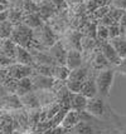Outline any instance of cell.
Masks as SVG:
<instances>
[{"instance_id": "7c38bea8", "label": "cell", "mask_w": 126, "mask_h": 134, "mask_svg": "<svg viewBox=\"0 0 126 134\" xmlns=\"http://www.w3.org/2000/svg\"><path fill=\"white\" fill-rule=\"evenodd\" d=\"M87 103L88 99L82 95L81 93L71 94V100H69V105H71V110H76V111H83L87 108Z\"/></svg>"}, {"instance_id": "ffe728a7", "label": "cell", "mask_w": 126, "mask_h": 134, "mask_svg": "<svg viewBox=\"0 0 126 134\" xmlns=\"http://www.w3.org/2000/svg\"><path fill=\"white\" fill-rule=\"evenodd\" d=\"M92 63H93V69L97 70V71H102V70L111 69V68H112V65L108 63V60L103 57V54H102L101 52L97 53L96 55H95Z\"/></svg>"}, {"instance_id": "2e32d148", "label": "cell", "mask_w": 126, "mask_h": 134, "mask_svg": "<svg viewBox=\"0 0 126 134\" xmlns=\"http://www.w3.org/2000/svg\"><path fill=\"white\" fill-rule=\"evenodd\" d=\"M17 47L18 45L12 39H4V40H1V55H5L8 58L15 60Z\"/></svg>"}, {"instance_id": "8fae6325", "label": "cell", "mask_w": 126, "mask_h": 134, "mask_svg": "<svg viewBox=\"0 0 126 134\" xmlns=\"http://www.w3.org/2000/svg\"><path fill=\"white\" fill-rule=\"evenodd\" d=\"M20 99H22V103H23V105H24V108L27 110H36V109H41L42 108L39 98H38L36 92L25 94L23 97H20Z\"/></svg>"}, {"instance_id": "7a4b0ae2", "label": "cell", "mask_w": 126, "mask_h": 134, "mask_svg": "<svg viewBox=\"0 0 126 134\" xmlns=\"http://www.w3.org/2000/svg\"><path fill=\"white\" fill-rule=\"evenodd\" d=\"M86 111H88L91 115L96 117L97 119H101V118H105L107 114V105L105 104V100L101 95H97L95 98L88 99Z\"/></svg>"}, {"instance_id": "52a82bcc", "label": "cell", "mask_w": 126, "mask_h": 134, "mask_svg": "<svg viewBox=\"0 0 126 134\" xmlns=\"http://www.w3.org/2000/svg\"><path fill=\"white\" fill-rule=\"evenodd\" d=\"M32 80L34 84V90H53L54 87V79L53 76H46L41 75V74H33L32 75Z\"/></svg>"}, {"instance_id": "d4e9b609", "label": "cell", "mask_w": 126, "mask_h": 134, "mask_svg": "<svg viewBox=\"0 0 126 134\" xmlns=\"http://www.w3.org/2000/svg\"><path fill=\"white\" fill-rule=\"evenodd\" d=\"M97 40L98 41H108L110 40V34H108V28L105 25H97Z\"/></svg>"}, {"instance_id": "484cf974", "label": "cell", "mask_w": 126, "mask_h": 134, "mask_svg": "<svg viewBox=\"0 0 126 134\" xmlns=\"http://www.w3.org/2000/svg\"><path fill=\"white\" fill-rule=\"evenodd\" d=\"M66 85H67L68 90H69L71 93L78 94V93H81V90H82L83 83H82V82H76V80H71V79H68V80L66 82Z\"/></svg>"}, {"instance_id": "9a60e30c", "label": "cell", "mask_w": 126, "mask_h": 134, "mask_svg": "<svg viewBox=\"0 0 126 134\" xmlns=\"http://www.w3.org/2000/svg\"><path fill=\"white\" fill-rule=\"evenodd\" d=\"M91 76V71L88 69L87 65H82L77 69L71 70V75H69V79L71 80H76V82H82L84 83L88 78Z\"/></svg>"}, {"instance_id": "9c48e42d", "label": "cell", "mask_w": 126, "mask_h": 134, "mask_svg": "<svg viewBox=\"0 0 126 134\" xmlns=\"http://www.w3.org/2000/svg\"><path fill=\"white\" fill-rule=\"evenodd\" d=\"M15 62L19 63V64L23 65H28V66H34L36 63H34V58L32 55V53L25 49V48L18 45L17 47V55H15Z\"/></svg>"}, {"instance_id": "6da1fadb", "label": "cell", "mask_w": 126, "mask_h": 134, "mask_svg": "<svg viewBox=\"0 0 126 134\" xmlns=\"http://www.w3.org/2000/svg\"><path fill=\"white\" fill-rule=\"evenodd\" d=\"M115 68L111 69H106L98 71L96 78V85L98 89V95H101L102 98H108L110 92H111V87L115 79Z\"/></svg>"}, {"instance_id": "83f0119b", "label": "cell", "mask_w": 126, "mask_h": 134, "mask_svg": "<svg viewBox=\"0 0 126 134\" xmlns=\"http://www.w3.org/2000/svg\"><path fill=\"white\" fill-rule=\"evenodd\" d=\"M115 70L116 71H119L120 74H122V75H126V58L122 59L121 60V63L117 66H115Z\"/></svg>"}, {"instance_id": "7402d4cb", "label": "cell", "mask_w": 126, "mask_h": 134, "mask_svg": "<svg viewBox=\"0 0 126 134\" xmlns=\"http://www.w3.org/2000/svg\"><path fill=\"white\" fill-rule=\"evenodd\" d=\"M23 24H25L27 26H29L32 29H38L42 26V21H41V18L38 16L34 13H30V14H27L24 18H23Z\"/></svg>"}, {"instance_id": "8992f818", "label": "cell", "mask_w": 126, "mask_h": 134, "mask_svg": "<svg viewBox=\"0 0 126 134\" xmlns=\"http://www.w3.org/2000/svg\"><path fill=\"white\" fill-rule=\"evenodd\" d=\"M100 52L103 54V57L108 60V63L112 66H117L121 63L122 59L120 58V55L117 54V52L115 50V48L111 45L110 41H102L100 44Z\"/></svg>"}, {"instance_id": "4fadbf2b", "label": "cell", "mask_w": 126, "mask_h": 134, "mask_svg": "<svg viewBox=\"0 0 126 134\" xmlns=\"http://www.w3.org/2000/svg\"><path fill=\"white\" fill-rule=\"evenodd\" d=\"M81 94L84 95L87 99L95 98V97L98 95V89H97V85H96V78L90 76V78L83 83V87H82Z\"/></svg>"}, {"instance_id": "44dd1931", "label": "cell", "mask_w": 126, "mask_h": 134, "mask_svg": "<svg viewBox=\"0 0 126 134\" xmlns=\"http://www.w3.org/2000/svg\"><path fill=\"white\" fill-rule=\"evenodd\" d=\"M69 75H71V69L67 65H56L53 73L54 79H58V80H62V82H67L69 79Z\"/></svg>"}, {"instance_id": "ac0fdd59", "label": "cell", "mask_w": 126, "mask_h": 134, "mask_svg": "<svg viewBox=\"0 0 126 134\" xmlns=\"http://www.w3.org/2000/svg\"><path fill=\"white\" fill-rule=\"evenodd\" d=\"M110 43L111 45L115 48V50L117 52V54L120 55L121 59L126 58V38L124 35H120V36H116L114 39H110Z\"/></svg>"}, {"instance_id": "d6986e66", "label": "cell", "mask_w": 126, "mask_h": 134, "mask_svg": "<svg viewBox=\"0 0 126 134\" xmlns=\"http://www.w3.org/2000/svg\"><path fill=\"white\" fill-rule=\"evenodd\" d=\"M32 92H36V90H34V84H33V80H32V76L24 78V79H20L18 82V90H17V94H18L19 97H23L25 94L32 93Z\"/></svg>"}, {"instance_id": "4316f807", "label": "cell", "mask_w": 126, "mask_h": 134, "mask_svg": "<svg viewBox=\"0 0 126 134\" xmlns=\"http://www.w3.org/2000/svg\"><path fill=\"white\" fill-rule=\"evenodd\" d=\"M111 8L126 12V0H112L111 1Z\"/></svg>"}, {"instance_id": "3957f363", "label": "cell", "mask_w": 126, "mask_h": 134, "mask_svg": "<svg viewBox=\"0 0 126 134\" xmlns=\"http://www.w3.org/2000/svg\"><path fill=\"white\" fill-rule=\"evenodd\" d=\"M1 109L3 111H15L24 109V105L18 94H6L1 97Z\"/></svg>"}, {"instance_id": "5b68a950", "label": "cell", "mask_w": 126, "mask_h": 134, "mask_svg": "<svg viewBox=\"0 0 126 134\" xmlns=\"http://www.w3.org/2000/svg\"><path fill=\"white\" fill-rule=\"evenodd\" d=\"M48 53L51 54V57L53 58L57 65H66L68 49L62 41H57L53 47H51L48 49Z\"/></svg>"}, {"instance_id": "30bf717a", "label": "cell", "mask_w": 126, "mask_h": 134, "mask_svg": "<svg viewBox=\"0 0 126 134\" xmlns=\"http://www.w3.org/2000/svg\"><path fill=\"white\" fill-rule=\"evenodd\" d=\"M66 65L71 70H74L83 65V57H82V52L79 50H68L67 54V62Z\"/></svg>"}, {"instance_id": "4dcf8cb0", "label": "cell", "mask_w": 126, "mask_h": 134, "mask_svg": "<svg viewBox=\"0 0 126 134\" xmlns=\"http://www.w3.org/2000/svg\"><path fill=\"white\" fill-rule=\"evenodd\" d=\"M125 38H126V31H125Z\"/></svg>"}, {"instance_id": "1f68e13d", "label": "cell", "mask_w": 126, "mask_h": 134, "mask_svg": "<svg viewBox=\"0 0 126 134\" xmlns=\"http://www.w3.org/2000/svg\"><path fill=\"white\" fill-rule=\"evenodd\" d=\"M102 134H107V133H102Z\"/></svg>"}, {"instance_id": "f546056e", "label": "cell", "mask_w": 126, "mask_h": 134, "mask_svg": "<svg viewBox=\"0 0 126 134\" xmlns=\"http://www.w3.org/2000/svg\"><path fill=\"white\" fill-rule=\"evenodd\" d=\"M120 130H121V133L122 134H126V127H121Z\"/></svg>"}, {"instance_id": "e0dca14e", "label": "cell", "mask_w": 126, "mask_h": 134, "mask_svg": "<svg viewBox=\"0 0 126 134\" xmlns=\"http://www.w3.org/2000/svg\"><path fill=\"white\" fill-rule=\"evenodd\" d=\"M79 122H81L79 113L76 110H68L66 114V117L63 118V122H62L61 125L66 129H72L73 127H76Z\"/></svg>"}, {"instance_id": "5bb4252c", "label": "cell", "mask_w": 126, "mask_h": 134, "mask_svg": "<svg viewBox=\"0 0 126 134\" xmlns=\"http://www.w3.org/2000/svg\"><path fill=\"white\" fill-rule=\"evenodd\" d=\"M36 93L38 95V98H39L42 108L49 107L51 104L57 102V94L54 93L53 90H37Z\"/></svg>"}, {"instance_id": "277c9868", "label": "cell", "mask_w": 126, "mask_h": 134, "mask_svg": "<svg viewBox=\"0 0 126 134\" xmlns=\"http://www.w3.org/2000/svg\"><path fill=\"white\" fill-rule=\"evenodd\" d=\"M8 73L10 78H14L17 80L24 79V78H29L34 74V69L33 66H28V65H23L19 63H14L8 68Z\"/></svg>"}, {"instance_id": "ba28073f", "label": "cell", "mask_w": 126, "mask_h": 134, "mask_svg": "<svg viewBox=\"0 0 126 134\" xmlns=\"http://www.w3.org/2000/svg\"><path fill=\"white\" fill-rule=\"evenodd\" d=\"M69 130L71 132L68 134H102L101 130L96 127V124L87 122H79L76 127Z\"/></svg>"}, {"instance_id": "cb8c5ba5", "label": "cell", "mask_w": 126, "mask_h": 134, "mask_svg": "<svg viewBox=\"0 0 126 134\" xmlns=\"http://www.w3.org/2000/svg\"><path fill=\"white\" fill-rule=\"evenodd\" d=\"M54 68L56 66H52V65H38V64L33 66L36 74H41V75H46V76H53Z\"/></svg>"}, {"instance_id": "603a6c76", "label": "cell", "mask_w": 126, "mask_h": 134, "mask_svg": "<svg viewBox=\"0 0 126 134\" xmlns=\"http://www.w3.org/2000/svg\"><path fill=\"white\" fill-rule=\"evenodd\" d=\"M0 28H1V40H4V39H10L15 26L9 20H6L0 23Z\"/></svg>"}, {"instance_id": "f1b7e54d", "label": "cell", "mask_w": 126, "mask_h": 134, "mask_svg": "<svg viewBox=\"0 0 126 134\" xmlns=\"http://www.w3.org/2000/svg\"><path fill=\"white\" fill-rule=\"evenodd\" d=\"M106 133L107 134H122L120 129H108Z\"/></svg>"}]
</instances>
